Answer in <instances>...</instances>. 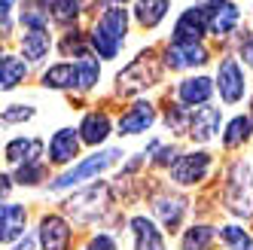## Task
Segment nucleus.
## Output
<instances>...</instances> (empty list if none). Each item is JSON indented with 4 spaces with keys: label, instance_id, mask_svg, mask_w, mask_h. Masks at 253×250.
Here are the masks:
<instances>
[{
    "label": "nucleus",
    "instance_id": "nucleus-33",
    "mask_svg": "<svg viewBox=\"0 0 253 250\" xmlns=\"http://www.w3.org/2000/svg\"><path fill=\"white\" fill-rule=\"evenodd\" d=\"M85 250H119V247H116V241H113L110 235H104V232H98V235H95L92 241L85 244Z\"/></svg>",
    "mask_w": 253,
    "mask_h": 250
},
{
    "label": "nucleus",
    "instance_id": "nucleus-3",
    "mask_svg": "<svg viewBox=\"0 0 253 250\" xmlns=\"http://www.w3.org/2000/svg\"><path fill=\"white\" fill-rule=\"evenodd\" d=\"M119 156H122L119 150H101V153H95V156H88V159H83L80 165H74L70 171H64L58 180L52 183V189H70V186H77V183H83V180H92V177H98L101 171L110 168Z\"/></svg>",
    "mask_w": 253,
    "mask_h": 250
},
{
    "label": "nucleus",
    "instance_id": "nucleus-21",
    "mask_svg": "<svg viewBox=\"0 0 253 250\" xmlns=\"http://www.w3.org/2000/svg\"><path fill=\"white\" fill-rule=\"evenodd\" d=\"M183 210H186V202L180 195H162V199H156V213L165 223V229H177L180 220H183Z\"/></svg>",
    "mask_w": 253,
    "mask_h": 250
},
{
    "label": "nucleus",
    "instance_id": "nucleus-20",
    "mask_svg": "<svg viewBox=\"0 0 253 250\" xmlns=\"http://www.w3.org/2000/svg\"><path fill=\"white\" fill-rule=\"evenodd\" d=\"M168 9H171V0H137L134 3V19L143 28H156L168 15Z\"/></svg>",
    "mask_w": 253,
    "mask_h": 250
},
{
    "label": "nucleus",
    "instance_id": "nucleus-34",
    "mask_svg": "<svg viewBox=\"0 0 253 250\" xmlns=\"http://www.w3.org/2000/svg\"><path fill=\"white\" fill-rule=\"evenodd\" d=\"M174 156H177V147H165V150L156 153V162H159V165H171Z\"/></svg>",
    "mask_w": 253,
    "mask_h": 250
},
{
    "label": "nucleus",
    "instance_id": "nucleus-30",
    "mask_svg": "<svg viewBox=\"0 0 253 250\" xmlns=\"http://www.w3.org/2000/svg\"><path fill=\"white\" fill-rule=\"evenodd\" d=\"M43 177H46L43 162H28V165H19V171H15V183L37 186V183H43Z\"/></svg>",
    "mask_w": 253,
    "mask_h": 250
},
{
    "label": "nucleus",
    "instance_id": "nucleus-35",
    "mask_svg": "<svg viewBox=\"0 0 253 250\" xmlns=\"http://www.w3.org/2000/svg\"><path fill=\"white\" fill-rule=\"evenodd\" d=\"M241 58L247 64H253V37H244V43H241Z\"/></svg>",
    "mask_w": 253,
    "mask_h": 250
},
{
    "label": "nucleus",
    "instance_id": "nucleus-14",
    "mask_svg": "<svg viewBox=\"0 0 253 250\" xmlns=\"http://www.w3.org/2000/svg\"><path fill=\"white\" fill-rule=\"evenodd\" d=\"M80 131L74 128H58L49 140V162L52 165H70L80 153Z\"/></svg>",
    "mask_w": 253,
    "mask_h": 250
},
{
    "label": "nucleus",
    "instance_id": "nucleus-19",
    "mask_svg": "<svg viewBox=\"0 0 253 250\" xmlns=\"http://www.w3.org/2000/svg\"><path fill=\"white\" fill-rule=\"evenodd\" d=\"M211 95H213V83H211L208 77L183 80V83H180V88H177V98L183 101V104H189V107H195V104H208Z\"/></svg>",
    "mask_w": 253,
    "mask_h": 250
},
{
    "label": "nucleus",
    "instance_id": "nucleus-13",
    "mask_svg": "<svg viewBox=\"0 0 253 250\" xmlns=\"http://www.w3.org/2000/svg\"><path fill=\"white\" fill-rule=\"evenodd\" d=\"M208 61V49L202 43H171L165 52V64L174 70L183 67H202Z\"/></svg>",
    "mask_w": 253,
    "mask_h": 250
},
{
    "label": "nucleus",
    "instance_id": "nucleus-31",
    "mask_svg": "<svg viewBox=\"0 0 253 250\" xmlns=\"http://www.w3.org/2000/svg\"><path fill=\"white\" fill-rule=\"evenodd\" d=\"M34 116V107H28V104H12V107H6L3 113H0V119L3 122H25V119H31Z\"/></svg>",
    "mask_w": 253,
    "mask_h": 250
},
{
    "label": "nucleus",
    "instance_id": "nucleus-41",
    "mask_svg": "<svg viewBox=\"0 0 253 250\" xmlns=\"http://www.w3.org/2000/svg\"><path fill=\"white\" fill-rule=\"evenodd\" d=\"M0 58H3V49H0Z\"/></svg>",
    "mask_w": 253,
    "mask_h": 250
},
{
    "label": "nucleus",
    "instance_id": "nucleus-29",
    "mask_svg": "<svg viewBox=\"0 0 253 250\" xmlns=\"http://www.w3.org/2000/svg\"><path fill=\"white\" fill-rule=\"evenodd\" d=\"M220 238L226 241L229 250H253V238L247 235L241 226H223L220 229Z\"/></svg>",
    "mask_w": 253,
    "mask_h": 250
},
{
    "label": "nucleus",
    "instance_id": "nucleus-40",
    "mask_svg": "<svg viewBox=\"0 0 253 250\" xmlns=\"http://www.w3.org/2000/svg\"><path fill=\"white\" fill-rule=\"evenodd\" d=\"M107 3H116V6H119V3H122V0H107Z\"/></svg>",
    "mask_w": 253,
    "mask_h": 250
},
{
    "label": "nucleus",
    "instance_id": "nucleus-12",
    "mask_svg": "<svg viewBox=\"0 0 253 250\" xmlns=\"http://www.w3.org/2000/svg\"><path fill=\"white\" fill-rule=\"evenodd\" d=\"M208 31V19L202 6H192L177 19L174 25V43H198Z\"/></svg>",
    "mask_w": 253,
    "mask_h": 250
},
{
    "label": "nucleus",
    "instance_id": "nucleus-24",
    "mask_svg": "<svg viewBox=\"0 0 253 250\" xmlns=\"http://www.w3.org/2000/svg\"><path fill=\"white\" fill-rule=\"evenodd\" d=\"M43 85L46 88H74L77 85V64H70V61L52 64L43 74Z\"/></svg>",
    "mask_w": 253,
    "mask_h": 250
},
{
    "label": "nucleus",
    "instance_id": "nucleus-2",
    "mask_svg": "<svg viewBox=\"0 0 253 250\" xmlns=\"http://www.w3.org/2000/svg\"><path fill=\"white\" fill-rule=\"evenodd\" d=\"M226 205L241 220L253 217V171H250V165L238 162L232 168L229 186H226Z\"/></svg>",
    "mask_w": 253,
    "mask_h": 250
},
{
    "label": "nucleus",
    "instance_id": "nucleus-23",
    "mask_svg": "<svg viewBox=\"0 0 253 250\" xmlns=\"http://www.w3.org/2000/svg\"><path fill=\"white\" fill-rule=\"evenodd\" d=\"M49 46H52V40H49V31H28L25 37H22V52H25V61H43L46 55H49Z\"/></svg>",
    "mask_w": 253,
    "mask_h": 250
},
{
    "label": "nucleus",
    "instance_id": "nucleus-5",
    "mask_svg": "<svg viewBox=\"0 0 253 250\" xmlns=\"http://www.w3.org/2000/svg\"><path fill=\"white\" fill-rule=\"evenodd\" d=\"M107 205H110V189H107V183H92L88 189L77 192L64 208H67L70 217H77V220H95Z\"/></svg>",
    "mask_w": 253,
    "mask_h": 250
},
{
    "label": "nucleus",
    "instance_id": "nucleus-25",
    "mask_svg": "<svg viewBox=\"0 0 253 250\" xmlns=\"http://www.w3.org/2000/svg\"><path fill=\"white\" fill-rule=\"evenodd\" d=\"M253 134V119L250 116H235L229 125H226V134H223V147H241L244 140Z\"/></svg>",
    "mask_w": 253,
    "mask_h": 250
},
{
    "label": "nucleus",
    "instance_id": "nucleus-37",
    "mask_svg": "<svg viewBox=\"0 0 253 250\" xmlns=\"http://www.w3.org/2000/svg\"><path fill=\"white\" fill-rule=\"evenodd\" d=\"M12 250H34V238H31V235H28V238H25V241H19V244H15V247H12Z\"/></svg>",
    "mask_w": 253,
    "mask_h": 250
},
{
    "label": "nucleus",
    "instance_id": "nucleus-17",
    "mask_svg": "<svg viewBox=\"0 0 253 250\" xmlns=\"http://www.w3.org/2000/svg\"><path fill=\"white\" fill-rule=\"evenodd\" d=\"M156 122V110H153V104H134L128 113H125L119 119V134H140V131H147L150 125Z\"/></svg>",
    "mask_w": 253,
    "mask_h": 250
},
{
    "label": "nucleus",
    "instance_id": "nucleus-6",
    "mask_svg": "<svg viewBox=\"0 0 253 250\" xmlns=\"http://www.w3.org/2000/svg\"><path fill=\"white\" fill-rule=\"evenodd\" d=\"M244 70L235 58H223L220 70H216V88H220V98L226 104H238L244 98Z\"/></svg>",
    "mask_w": 253,
    "mask_h": 250
},
{
    "label": "nucleus",
    "instance_id": "nucleus-10",
    "mask_svg": "<svg viewBox=\"0 0 253 250\" xmlns=\"http://www.w3.org/2000/svg\"><path fill=\"white\" fill-rule=\"evenodd\" d=\"M220 119H223V113L216 110V107H202V110H195L192 116H189V125H186V131H189V137L195 140V144H208V140L220 131Z\"/></svg>",
    "mask_w": 253,
    "mask_h": 250
},
{
    "label": "nucleus",
    "instance_id": "nucleus-4",
    "mask_svg": "<svg viewBox=\"0 0 253 250\" xmlns=\"http://www.w3.org/2000/svg\"><path fill=\"white\" fill-rule=\"evenodd\" d=\"M159 83V67L150 55H140L137 61H131L128 67L122 70V74L116 77V88L125 95H131V92H143V88H150Z\"/></svg>",
    "mask_w": 253,
    "mask_h": 250
},
{
    "label": "nucleus",
    "instance_id": "nucleus-7",
    "mask_svg": "<svg viewBox=\"0 0 253 250\" xmlns=\"http://www.w3.org/2000/svg\"><path fill=\"white\" fill-rule=\"evenodd\" d=\"M211 168V156L208 153H186L180 156L174 168H171V180L180 183V186H192L198 180H205V174Z\"/></svg>",
    "mask_w": 253,
    "mask_h": 250
},
{
    "label": "nucleus",
    "instance_id": "nucleus-15",
    "mask_svg": "<svg viewBox=\"0 0 253 250\" xmlns=\"http://www.w3.org/2000/svg\"><path fill=\"white\" fill-rule=\"evenodd\" d=\"M3 156L9 165H28V162H40L43 156V140L40 137H15L3 147Z\"/></svg>",
    "mask_w": 253,
    "mask_h": 250
},
{
    "label": "nucleus",
    "instance_id": "nucleus-8",
    "mask_svg": "<svg viewBox=\"0 0 253 250\" xmlns=\"http://www.w3.org/2000/svg\"><path fill=\"white\" fill-rule=\"evenodd\" d=\"M202 9H205V19H208V31L213 37H226L238 25V6L232 0H211Z\"/></svg>",
    "mask_w": 253,
    "mask_h": 250
},
{
    "label": "nucleus",
    "instance_id": "nucleus-22",
    "mask_svg": "<svg viewBox=\"0 0 253 250\" xmlns=\"http://www.w3.org/2000/svg\"><path fill=\"white\" fill-rule=\"evenodd\" d=\"M28 74V64L15 55H3L0 58V92H12Z\"/></svg>",
    "mask_w": 253,
    "mask_h": 250
},
{
    "label": "nucleus",
    "instance_id": "nucleus-39",
    "mask_svg": "<svg viewBox=\"0 0 253 250\" xmlns=\"http://www.w3.org/2000/svg\"><path fill=\"white\" fill-rule=\"evenodd\" d=\"M3 37H9V15L0 19V40H3Z\"/></svg>",
    "mask_w": 253,
    "mask_h": 250
},
{
    "label": "nucleus",
    "instance_id": "nucleus-38",
    "mask_svg": "<svg viewBox=\"0 0 253 250\" xmlns=\"http://www.w3.org/2000/svg\"><path fill=\"white\" fill-rule=\"evenodd\" d=\"M12 3L15 0H0V19H6V12L12 9Z\"/></svg>",
    "mask_w": 253,
    "mask_h": 250
},
{
    "label": "nucleus",
    "instance_id": "nucleus-27",
    "mask_svg": "<svg viewBox=\"0 0 253 250\" xmlns=\"http://www.w3.org/2000/svg\"><path fill=\"white\" fill-rule=\"evenodd\" d=\"M98 77H101V64H98L95 58L83 55V58L77 61V88H92V85L98 83Z\"/></svg>",
    "mask_w": 253,
    "mask_h": 250
},
{
    "label": "nucleus",
    "instance_id": "nucleus-18",
    "mask_svg": "<svg viewBox=\"0 0 253 250\" xmlns=\"http://www.w3.org/2000/svg\"><path fill=\"white\" fill-rule=\"evenodd\" d=\"M80 134H83V140L88 147H98V144H104L107 137H110V116L107 113H85L83 116V125H80Z\"/></svg>",
    "mask_w": 253,
    "mask_h": 250
},
{
    "label": "nucleus",
    "instance_id": "nucleus-9",
    "mask_svg": "<svg viewBox=\"0 0 253 250\" xmlns=\"http://www.w3.org/2000/svg\"><path fill=\"white\" fill-rule=\"evenodd\" d=\"M37 241L43 250H67L70 247V226L67 220H61L58 213H49V217L40 220V232Z\"/></svg>",
    "mask_w": 253,
    "mask_h": 250
},
{
    "label": "nucleus",
    "instance_id": "nucleus-36",
    "mask_svg": "<svg viewBox=\"0 0 253 250\" xmlns=\"http://www.w3.org/2000/svg\"><path fill=\"white\" fill-rule=\"evenodd\" d=\"M9 189H12V180H9L6 174H0V199H6V195H9Z\"/></svg>",
    "mask_w": 253,
    "mask_h": 250
},
{
    "label": "nucleus",
    "instance_id": "nucleus-1",
    "mask_svg": "<svg viewBox=\"0 0 253 250\" xmlns=\"http://www.w3.org/2000/svg\"><path fill=\"white\" fill-rule=\"evenodd\" d=\"M125 31H128V12L122 6H110L92 31L95 52L101 58H116L119 49H122V40H125Z\"/></svg>",
    "mask_w": 253,
    "mask_h": 250
},
{
    "label": "nucleus",
    "instance_id": "nucleus-28",
    "mask_svg": "<svg viewBox=\"0 0 253 250\" xmlns=\"http://www.w3.org/2000/svg\"><path fill=\"white\" fill-rule=\"evenodd\" d=\"M46 9H52V19L67 25L80 15V0H46Z\"/></svg>",
    "mask_w": 253,
    "mask_h": 250
},
{
    "label": "nucleus",
    "instance_id": "nucleus-26",
    "mask_svg": "<svg viewBox=\"0 0 253 250\" xmlns=\"http://www.w3.org/2000/svg\"><path fill=\"white\" fill-rule=\"evenodd\" d=\"M213 241V229L208 226H192L183 232V241H180V250H208Z\"/></svg>",
    "mask_w": 253,
    "mask_h": 250
},
{
    "label": "nucleus",
    "instance_id": "nucleus-16",
    "mask_svg": "<svg viewBox=\"0 0 253 250\" xmlns=\"http://www.w3.org/2000/svg\"><path fill=\"white\" fill-rule=\"evenodd\" d=\"M131 235H134V250H168L162 232L147 217H131Z\"/></svg>",
    "mask_w": 253,
    "mask_h": 250
},
{
    "label": "nucleus",
    "instance_id": "nucleus-42",
    "mask_svg": "<svg viewBox=\"0 0 253 250\" xmlns=\"http://www.w3.org/2000/svg\"><path fill=\"white\" fill-rule=\"evenodd\" d=\"M250 107H253V104H250Z\"/></svg>",
    "mask_w": 253,
    "mask_h": 250
},
{
    "label": "nucleus",
    "instance_id": "nucleus-11",
    "mask_svg": "<svg viewBox=\"0 0 253 250\" xmlns=\"http://www.w3.org/2000/svg\"><path fill=\"white\" fill-rule=\"evenodd\" d=\"M28 210L22 205H0V244H15L25 238Z\"/></svg>",
    "mask_w": 253,
    "mask_h": 250
},
{
    "label": "nucleus",
    "instance_id": "nucleus-32",
    "mask_svg": "<svg viewBox=\"0 0 253 250\" xmlns=\"http://www.w3.org/2000/svg\"><path fill=\"white\" fill-rule=\"evenodd\" d=\"M22 25L28 31H46L49 28V19H46V15H40L37 9H28V12H22Z\"/></svg>",
    "mask_w": 253,
    "mask_h": 250
}]
</instances>
